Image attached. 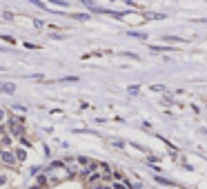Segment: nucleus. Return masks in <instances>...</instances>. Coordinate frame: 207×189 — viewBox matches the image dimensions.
Listing matches in <instances>:
<instances>
[{
  "label": "nucleus",
  "instance_id": "f03ea898",
  "mask_svg": "<svg viewBox=\"0 0 207 189\" xmlns=\"http://www.w3.org/2000/svg\"><path fill=\"white\" fill-rule=\"evenodd\" d=\"M0 156H2V160H5L7 165H14V163H16V156H14V154H9V151H2Z\"/></svg>",
  "mask_w": 207,
  "mask_h": 189
},
{
  "label": "nucleus",
  "instance_id": "20e7f679",
  "mask_svg": "<svg viewBox=\"0 0 207 189\" xmlns=\"http://www.w3.org/2000/svg\"><path fill=\"white\" fill-rule=\"evenodd\" d=\"M2 40H5V42H9V45H14V42H16L11 36H2Z\"/></svg>",
  "mask_w": 207,
  "mask_h": 189
},
{
  "label": "nucleus",
  "instance_id": "39448f33",
  "mask_svg": "<svg viewBox=\"0 0 207 189\" xmlns=\"http://www.w3.org/2000/svg\"><path fill=\"white\" fill-rule=\"evenodd\" d=\"M5 180H7V178H5V176H0V187H2V185H5Z\"/></svg>",
  "mask_w": 207,
  "mask_h": 189
},
{
  "label": "nucleus",
  "instance_id": "0eeeda50",
  "mask_svg": "<svg viewBox=\"0 0 207 189\" xmlns=\"http://www.w3.org/2000/svg\"><path fill=\"white\" fill-rule=\"evenodd\" d=\"M94 189H107V187H94Z\"/></svg>",
  "mask_w": 207,
  "mask_h": 189
},
{
  "label": "nucleus",
  "instance_id": "423d86ee",
  "mask_svg": "<svg viewBox=\"0 0 207 189\" xmlns=\"http://www.w3.org/2000/svg\"><path fill=\"white\" fill-rule=\"evenodd\" d=\"M2 118H5V111H2V109H0V120H2Z\"/></svg>",
  "mask_w": 207,
  "mask_h": 189
},
{
  "label": "nucleus",
  "instance_id": "7ed1b4c3",
  "mask_svg": "<svg viewBox=\"0 0 207 189\" xmlns=\"http://www.w3.org/2000/svg\"><path fill=\"white\" fill-rule=\"evenodd\" d=\"M16 158H18V160H25V158H27V154H25L22 149H18V151H16Z\"/></svg>",
  "mask_w": 207,
  "mask_h": 189
},
{
  "label": "nucleus",
  "instance_id": "f257e3e1",
  "mask_svg": "<svg viewBox=\"0 0 207 189\" xmlns=\"http://www.w3.org/2000/svg\"><path fill=\"white\" fill-rule=\"evenodd\" d=\"M0 91H2V93H14L16 91V85L14 82H0Z\"/></svg>",
  "mask_w": 207,
  "mask_h": 189
}]
</instances>
